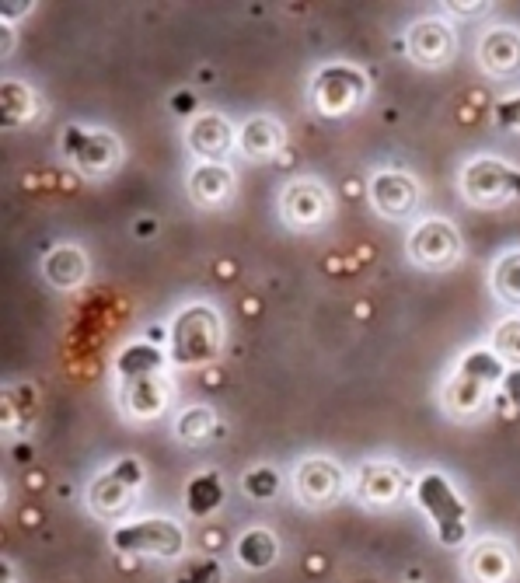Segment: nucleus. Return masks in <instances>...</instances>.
Instances as JSON below:
<instances>
[{
  "label": "nucleus",
  "instance_id": "1",
  "mask_svg": "<svg viewBox=\"0 0 520 583\" xmlns=\"http://www.w3.org/2000/svg\"><path fill=\"white\" fill-rule=\"evenodd\" d=\"M178 364H206L217 353V315L210 308H185L172 332Z\"/></svg>",
  "mask_w": 520,
  "mask_h": 583
},
{
  "label": "nucleus",
  "instance_id": "2",
  "mask_svg": "<svg viewBox=\"0 0 520 583\" xmlns=\"http://www.w3.org/2000/svg\"><path fill=\"white\" fill-rule=\"evenodd\" d=\"M419 503L430 510V517L437 521L440 542L454 545L465 538V503L454 496V489L447 486L444 475H426L419 482Z\"/></svg>",
  "mask_w": 520,
  "mask_h": 583
},
{
  "label": "nucleus",
  "instance_id": "3",
  "mask_svg": "<svg viewBox=\"0 0 520 583\" xmlns=\"http://www.w3.org/2000/svg\"><path fill=\"white\" fill-rule=\"evenodd\" d=\"M119 552H154V556H178L185 545L182 531L175 528L172 521H140V524H126L112 535Z\"/></svg>",
  "mask_w": 520,
  "mask_h": 583
},
{
  "label": "nucleus",
  "instance_id": "4",
  "mask_svg": "<svg viewBox=\"0 0 520 583\" xmlns=\"http://www.w3.org/2000/svg\"><path fill=\"white\" fill-rule=\"evenodd\" d=\"M465 189L479 203H500L507 196H520V172H510L503 161H475L465 172Z\"/></svg>",
  "mask_w": 520,
  "mask_h": 583
},
{
  "label": "nucleus",
  "instance_id": "5",
  "mask_svg": "<svg viewBox=\"0 0 520 583\" xmlns=\"http://www.w3.org/2000/svg\"><path fill=\"white\" fill-rule=\"evenodd\" d=\"M360 95H363V77L349 67H329L315 84L318 105H322V112H329V116L346 112L349 105L360 102Z\"/></svg>",
  "mask_w": 520,
  "mask_h": 583
},
{
  "label": "nucleus",
  "instance_id": "6",
  "mask_svg": "<svg viewBox=\"0 0 520 583\" xmlns=\"http://www.w3.org/2000/svg\"><path fill=\"white\" fill-rule=\"evenodd\" d=\"M63 147H67L70 158H74L81 168H88V172H105V168H112L119 158V147L109 133H91L88 137V133H81L77 126L74 130H67Z\"/></svg>",
  "mask_w": 520,
  "mask_h": 583
},
{
  "label": "nucleus",
  "instance_id": "7",
  "mask_svg": "<svg viewBox=\"0 0 520 583\" xmlns=\"http://www.w3.org/2000/svg\"><path fill=\"white\" fill-rule=\"evenodd\" d=\"M412 255H416L423 266H447L458 255V234L447 224L433 220V224H423L412 238Z\"/></svg>",
  "mask_w": 520,
  "mask_h": 583
},
{
  "label": "nucleus",
  "instance_id": "8",
  "mask_svg": "<svg viewBox=\"0 0 520 583\" xmlns=\"http://www.w3.org/2000/svg\"><path fill=\"white\" fill-rule=\"evenodd\" d=\"M189 147L196 154H203V158L217 161L231 147V130H227V123L220 116H199L189 126Z\"/></svg>",
  "mask_w": 520,
  "mask_h": 583
},
{
  "label": "nucleus",
  "instance_id": "9",
  "mask_svg": "<svg viewBox=\"0 0 520 583\" xmlns=\"http://www.w3.org/2000/svg\"><path fill=\"white\" fill-rule=\"evenodd\" d=\"M297 486H301V496L311 503H325L336 496L339 489V472L329 465V461H304L301 472H297Z\"/></svg>",
  "mask_w": 520,
  "mask_h": 583
},
{
  "label": "nucleus",
  "instance_id": "10",
  "mask_svg": "<svg viewBox=\"0 0 520 583\" xmlns=\"http://www.w3.org/2000/svg\"><path fill=\"white\" fill-rule=\"evenodd\" d=\"M287 213L297 224H318L329 213V196L311 182H297L287 193Z\"/></svg>",
  "mask_w": 520,
  "mask_h": 583
},
{
  "label": "nucleus",
  "instance_id": "11",
  "mask_svg": "<svg viewBox=\"0 0 520 583\" xmlns=\"http://www.w3.org/2000/svg\"><path fill=\"white\" fill-rule=\"evenodd\" d=\"M374 199L384 213L398 217V213H409L416 203V186H412L405 175H377L374 179Z\"/></svg>",
  "mask_w": 520,
  "mask_h": 583
},
{
  "label": "nucleus",
  "instance_id": "12",
  "mask_svg": "<svg viewBox=\"0 0 520 583\" xmlns=\"http://www.w3.org/2000/svg\"><path fill=\"white\" fill-rule=\"evenodd\" d=\"M126 409H133L137 416H158L161 409H165V385L161 381H154L151 374H144V378H126Z\"/></svg>",
  "mask_w": 520,
  "mask_h": 583
},
{
  "label": "nucleus",
  "instance_id": "13",
  "mask_svg": "<svg viewBox=\"0 0 520 583\" xmlns=\"http://www.w3.org/2000/svg\"><path fill=\"white\" fill-rule=\"evenodd\" d=\"M189 189L203 206H220V203H227V196H231V175H227V168H220V165H203L192 172Z\"/></svg>",
  "mask_w": 520,
  "mask_h": 583
},
{
  "label": "nucleus",
  "instance_id": "14",
  "mask_svg": "<svg viewBox=\"0 0 520 583\" xmlns=\"http://www.w3.org/2000/svg\"><path fill=\"white\" fill-rule=\"evenodd\" d=\"M412 53L423 63H440L447 53H451V32H447L440 21H423L412 32Z\"/></svg>",
  "mask_w": 520,
  "mask_h": 583
},
{
  "label": "nucleus",
  "instance_id": "15",
  "mask_svg": "<svg viewBox=\"0 0 520 583\" xmlns=\"http://www.w3.org/2000/svg\"><path fill=\"white\" fill-rule=\"evenodd\" d=\"M133 500V486L126 479H119L116 472H109L105 479L95 482L91 489V503H95L98 514H116V510H126Z\"/></svg>",
  "mask_w": 520,
  "mask_h": 583
},
{
  "label": "nucleus",
  "instance_id": "16",
  "mask_svg": "<svg viewBox=\"0 0 520 583\" xmlns=\"http://www.w3.org/2000/svg\"><path fill=\"white\" fill-rule=\"evenodd\" d=\"M482 60L496 70V74H510L520 63V39L514 32H493L482 46Z\"/></svg>",
  "mask_w": 520,
  "mask_h": 583
},
{
  "label": "nucleus",
  "instance_id": "17",
  "mask_svg": "<svg viewBox=\"0 0 520 583\" xmlns=\"http://www.w3.org/2000/svg\"><path fill=\"white\" fill-rule=\"evenodd\" d=\"M224 500V486H220L217 475H199V479L189 482L185 489V507H189L192 517H203V514H213Z\"/></svg>",
  "mask_w": 520,
  "mask_h": 583
},
{
  "label": "nucleus",
  "instance_id": "18",
  "mask_svg": "<svg viewBox=\"0 0 520 583\" xmlns=\"http://www.w3.org/2000/svg\"><path fill=\"white\" fill-rule=\"evenodd\" d=\"M46 276L56 287H74L84 280V255L77 248H56L46 259Z\"/></svg>",
  "mask_w": 520,
  "mask_h": 583
},
{
  "label": "nucleus",
  "instance_id": "19",
  "mask_svg": "<svg viewBox=\"0 0 520 583\" xmlns=\"http://www.w3.org/2000/svg\"><path fill=\"white\" fill-rule=\"evenodd\" d=\"M238 559L252 570H266L276 559V538L269 531H248L238 542Z\"/></svg>",
  "mask_w": 520,
  "mask_h": 583
},
{
  "label": "nucleus",
  "instance_id": "20",
  "mask_svg": "<svg viewBox=\"0 0 520 583\" xmlns=\"http://www.w3.org/2000/svg\"><path fill=\"white\" fill-rule=\"evenodd\" d=\"M161 350H154V346H147V343H137V346H130V350H123V357L116 360V367H119V374L123 378H144V374H154L161 367Z\"/></svg>",
  "mask_w": 520,
  "mask_h": 583
},
{
  "label": "nucleus",
  "instance_id": "21",
  "mask_svg": "<svg viewBox=\"0 0 520 583\" xmlns=\"http://www.w3.org/2000/svg\"><path fill=\"white\" fill-rule=\"evenodd\" d=\"M276 144H280V130H276V123H269V119H252V123L245 126V133H241V147H245L252 158H269V154L276 151Z\"/></svg>",
  "mask_w": 520,
  "mask_h": 583
},
{
  "label": "nucleus",
  "instance_id": "22",
  "mask_svg": "<svg viewBox=\"0 0 520 583\" xmlns=\"http://www.w3.org/2000/svg\"><path fill=\"white\" fill-rule=\"evenodd\" d=\"M461 378L475 381V385H489V381H503V364L486 350H475L472 357H465L461 364Z\"/></svg>",
  "mask_w": 520,
  "mask_h": 583
},
{
  "label": "nucleus",
  "instance_id": "23",
  "mask_svg": "<svg viewBox=\"0 0 520 583\" xmlns=\"http://www.w3.org/2000/svg\"><path fill=\"white\" fill-rule=\"evenodd\" d=\"M496 290H500L507 301L520 304V255H507L496 269Z\"/></svg>",
  "mask_w": 520,
  "mask_h": 583
},
{
  "label": "nucleus",
  "instance_id": "24",
  "mask_svg": "<svg viewBox=\"0 0 520 583\" xmlns=\"http://www.w3.org/2000/svg\"><path fill=\"white\" fill-rule=\"evenodd\" d=\"M178 430H182L185 440L199 444V440H206L213 433V412L210 409H189L182 416V423H178Z\"/></svg>",
  "mask_w": 520,
  "mask_h": 583
},
{
  "label": "nucleus",
  "instance_id": "25",
  "mask_svg": "<svg viewBox=\"0 0 520 583\" xmlns=\"http://www.w3.org/2000/svg\"><path fill=\"white\" fill-rule=\"evenodd\" d=\"M395 489H398V482L388 468H367V475H363V493H367L370 500H391Z\"/></svg>",
  "mask_w": 520,
  "mask_h": 583
},
{
  "label": "nucleus",
  "instance_id": "26",
  "mask_svg": "<svg viewBox=\"0 0 520 583\" xmlns=\"http://www.w3.org/2000/svg\"><path fill=\"white\" fill-rule=\"evenodd\" d=\"M276 486H280V479H276L273 468H255V472L245 475V489H248V496H255V500H269V496H276Z\"/></svg>",
  "mask_w": 520,
  "mask_h": 583
},
{
  "label": "nucleus",
  "instance_id": "27",
  "mask_svg": "<svg viewBox=\"0 0 520 583\" xmlns=\"http://www.w3.org/2000/svg\"><path fill=\"white\" fill-rule=\"evenodd\" d=\"M14 105H18V119H28L32 116V95H28L21 84H4V112H7V119L14 116Z\"/></svg>",
  "mask_w": 520,
  "mask_h": 583
},
{
  "label": "nucleus",
  "instance_id": "28",
  "mask_svg": "<svg viewBox=\"0 0 520 583\" xmlns=\"http://www.w3.org/2000/svg\"><path fill=\"white\" fill-rule=\"evenodd\" d=\"M475 573H482V577H503V573H507V563H503V556L496 549H482L479 556H475Z\"/></svg>",
  "mask_w": 520,
  "mask_h": 583
},
{
  "label": "nucleus",
  "instance_id": "29",
  "mask_svg": "<svg viewBox=\"0 0 520 583\" xmlns=\"http://www.w3.org/2000/svg\"><path fill=\"white\" fill-rule=\"evenodd\" d=\"M496 346H500L507 357L520 360V322H510L500 329V336H496Z\"/></svg>",
  "mask_w": 520,
  "mask_h": 583
},
{
  "label": "nucleus",
  "instance_id": "30",
  "mask_svg": "<svg viewBox=\"0 0 520 583\" xmlns=\"http://www.w3.org/2000/svg\"><path fill=\"white\" fill-rule=\"evenodd\" d=\"M496 119H500L507 130H520V95L510 98V102L496 105Z\"/></svg>",
  "mask_w": 520,
  "mask_h": 583
},
{
  "label": "nucleus",
  "instance_id": "31",
  "mask_svg": "<svg viewBox=\"0 0 520 583\" xmlns=\"http://www.w3.org/2000/svg\"><path fill=\"white\" fill-rule=\"evenodd\" d=\"M503 388H507L510 402L520 405V367H517V371H510V374H503Z\"/></svg>",
  "mask_w": 520,
  "mask_h": 583
},
{
  "label": "nucleus",
  "instance_id": "32",
  "mask_svg": "<svg viewBox=\"0 0 520 583\" xmlns=\"http://www.w3.org/2000/svg\"><path fill=\"white\" fill-rule=\"evenodd\" d=\"M192 105H196V98H192L189 91H178V95H175V109L178 112H189Z\"/></svg>",
  "mask_w": 520,
  "mask_h": 583
}]
</instances>
